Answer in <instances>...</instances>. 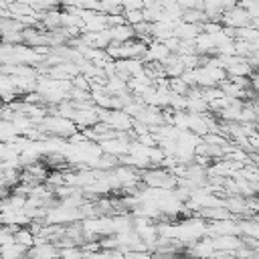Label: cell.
Masks as SVG:
<instances>
[{
	"instance_id": "cell-1",
	"label": "cell",
	"mask_w": 259,
	"mask_h": 259,
	"mask_svg": "<svg viewBox=\"0 0 259 259\" xmlns=\"http://www.w3.org/2000/svg\"><path fill=\"white\" fill-rule=\"evenodd\" d=\"M148 178H166V174H164V172H162V174H160V172H158V174H148ZM148 182H150V184H154V186L164 184V180H148Z\"/></svg>"
}]
</instances>
